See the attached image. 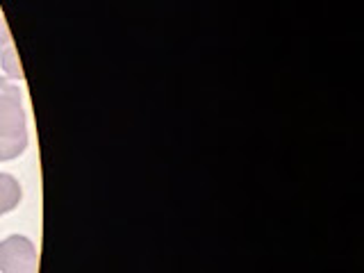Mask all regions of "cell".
I'll use <instances>...</instances> for the list:
<instances>
[{
  "mask_svg": "<svg viewBox=\"0 0 364 273\" xmlns=\"http://www.w3.org/2000/svg\"><path fill=\"white\" fill-rule=\"evenodd\" d=\"M28 121L23 109L21 89L0 77V162H9L26 153Z\"/></svg>",
  "mask_w": 364,
  "mask_h": 273,
  "instance_id": "obj_1",
  "label": "cell"
},
{
  "mask_svg": "<svg viewBox=\"0 0 364 273\" xmlns=\"http://www.w3.org/2000/svg\"><path fill=\"white\" fill-rule=\"evenodd\" d=\"M11 43V34H9V28H7V21L3 18V14H0V48L3 46Z\"/></svg>",
  "mask_w": 364,
  "mask_h": 273,
  "instance_id": "obj_5",
  "label": "cell"
},
{
  "mask_svg": "<svg viewBox=\"0 0 364 273\" xmlns=\"http://www.w3.org/2000/svg\"><path fill=\"white\" fill-rule=\"evenodd\" d=\"M0 273H39V253L32 239L9 235L0 242Z\"/></svg>",
  "mask_w": 364,
  "mask_h": 273,
  "instance_id": "obj_2",
  "label": "cell"
},
{
  "mask_svg": "<svg viewBox=\"0 0 364 273\" xmlns=\"http://www.w3.org/2000/svg\"><path fill=\"white\" fill-rule=\"evenodd\" d=\"M21 198H23L21 182L9 173H0V216L16 210Z\"/></svg>",
  "mask_w": 364,
  "mask_h": 273,
  "instance_id": "obj_3",
  "label": "cell"
},
{
  "mask_svg": "<svg viewBox=\"0 0 364 273\" xmlns=\"http://www.w3.org/2000/svg\"><path fill=\"white\" fill-rule=\"evenodd\" d=\"M0 66H3V71L11 80H23V68H21V62H18V55H16L14 43H7V46H3V48H0Z\"/></svg>",
  "mask_w": 364,
  "mask_h": 273,
  "instance_id": "obj_4",
  "label": "cell"
}]
</instances>
